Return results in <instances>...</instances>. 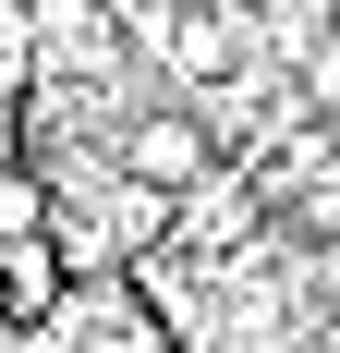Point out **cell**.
Returning a JSON list of instances; mask_svg holds the SVG:
<instances>
[{"mask_svg":"<svg viewBox=\"0 0 340 353\" xmlns=\"http://www.w3.org/2000/svg\"><path fill=\"white\" fill-rule=\"evenodd\" d=\"M109 171L182 208V195H206V183H219V134H206V110L146 98V110H122V122H109Z\"/></svg>","mask_w":340,"mask_h":353,"instance_id":"obj_1","label":"cell"},{"mask_svg":"<svg viewBox=\"0 0 340 353\" xmlns=\"http://www.w3.org/2000/svg\"><path fill=\"white\" fill-rule=\"evenodd\" d=\"M25 73H36V25H25V12H0V85H25Z\"/></svg>","mask_w":340,"mask_h":353,"instance_id":"obj_2","label":"cell"},{"mask_svg":"<svg viewBox=\"0 0 340 353\" xmlns=\"http://www.w3.org/2000/svg\"><path fill=\"white\" fill-rule=\"evenodd\" d=\"M316 232H328V244H340V171L316 183Z\"/></svg>","mask_w":340,"mask_h":353,"instance_id":"obj_3","label":"cell"}]
</instances>
